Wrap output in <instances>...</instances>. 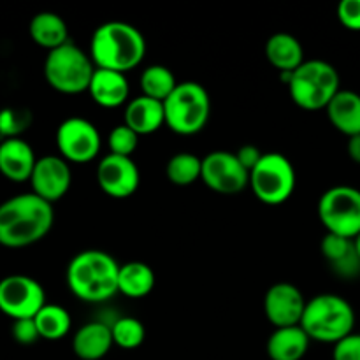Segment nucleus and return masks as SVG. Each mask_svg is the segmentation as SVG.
Masks as SVG:
<instances>
[{
  "label": "nucleus",
  "instance_id": "obj_21",
  "mask_svg": "<svg viewBox=\"0 0 360 360\" xmlns=\"http://www.w3.org/2000/svg\"><path fill=\"white\" fill-rule=\"evenodd\" d=\"M266 58L278 72H294L306 62L299 39L287 32H278L267 39Z\"/></svg>",
  "mask_w": 360,
  "mask_h": 360
},
{
  "label": "nucleus",
  "instance_id": "obj_4",
  "mask_svg": "<svg viewBox=\"0 0 360 360\" xmlns=\"http://www.w3.org/2000/svg\"><path fill=\"white\" fill-rule=\"evenodd\" d=\"M355 311L336 294H320L306 302L301 327L311 341L336 345L354 333Z\"/></svg>",
  "mask_w": 360,
  "mask_h": 360
},
{
  "label": "nucleus",
  "instance_id": "obj_23",
  "mask_svg": "<svg viewBox=\"0 0 360 360\" xmlns=\"http://www.w3.org/2000/svg\"><path fill=\"white\" fill-rule=\"evenodd\" d=\"M311 340L301 326L274 329L267 340V355L271 360H301L308 354Z\"/></svg>",
  "mask_w": 360,
  "mask_h": 360
},
{
  "label": "nucleus",
  "instance_id": "obj_10",
  "mask_svg": "<svg viewBox=\"0 0 360 360\" xmlns=\"http://www.w3.org/2000/svg\"><path fill=\"white\" fill-rule=\"evenodd\" d=\"M46 302V294L37 280L25 274H11L0 280V311L14 320L34 319Z\"/></svg>",
  "mask_w": 360,
  "mask_h": 360
},
{
  "label": "nucleus",
  "instance_id": "obj_29",
  "mask_svg": "<svg viewBox=\"0 0 360 360\" xmlns=\"http://www.w3.org/2000/svg\"><path fill=\"white\" fill-rule=\"evenodd\" d=\"M111 334L112 341L116 347L123 348V350H134L143 345L144 338H146V330L141 320L134 319V316H122L116 319L111 323Z\"/></svg>",
  "mask_w": 360,
  "mask_h": 360
},
{
  "label": "nucleus",
  "instance_id": "obj_20",
  "mask_svg": "<svg viewBox=\"0 0 360 360\" xmlns=\"http://www.w3.org/2000/svg\"><path fill=\"white\" fill-rule=\"evenodd\" d=\"M115 345L111 326L104 322H88L81 327L72 340V350L81 360H101Z\"/></svg>",
  "mask_w": 360,
  "mask_h": 360
},
{
  "label": "nucleus",
  "instance_id": "obj_24",
  "mask_svg": "<svg viewBox=\"0 0 360 360\" xmlns=\"http://www.w3.org/2000/svg\"><path fill=\"white\" fill-rule=\"evenodd\" d=\"M28 32H30L32 41L41 46V48L48 49V51H53V49L69 42L67 23L60 14L49 13V11L35 14L32 18Z\"/></svg>",
  "mask_w": 360,
  "mask_h": 360
},
{
  "label": "nucleus",
  "instance_id": "obj_32",
  "mask_svg": "<svg viewBox=\"0 0 360 360\" xmlns=\"http://www.w3.org/2000/svg\"><path fill=\"white\" fill-rule=\"evenodd\" d=\"M11 334H13V340L16 343L25 345V347L34 345L35 341L41 340V334H39L34 319L14 320L13 327H11Z\"/></svg>",
  "mask_w": 360,
  "mask_h": 360
},
{
  "label": "nucleus",
  "instance_id": "obj_36",
  "mask_svg": "<svg viewBox=\"0 0 360 360\" xmlns=\"http://www.w3.org/2000/svg\"><path fill=\"white\" fill-rule=\"evenodd\" d=\"M347 151H348V157H350L355 164H360V134L359 136L348 137Z\"/></svg>",
  "mask_w": 360,
  "mask_h": 360
},
{
  "label": "nucleus",
  "instance_id": "obj_8",
  "mask_svg": "<svg viewBox=\"0 0 360 360\" xmlns=\"http://www.w3.org/2000/svg\"><path fill=\"white\" fill-rule=\"evenodd\" d=\"M295 169L285 155L271 151L264 153L262 160L250 172V186L257 199L267 206L287 202L295 192Z\"/></svg>",
  "mask_w": 360,
  "mask_h": 360
},
{
  "label": "nucleus",
  "instance_id": "obj_37",
  "mask_svg": "<svg viewBox=\"0 0 360 360\" xmlns=\"http://www.w3.org/2000/svg\"><path fill=\"white\" fill-rule=\"evenodd\" d=\"M354 243H355V250H357V253H359V257H360V234L354 239Z\"/></svg>",
  "mask_w": 360,
  "mask_h": 360
},
{
  "label": "nucleus",
  "instance_id": "obj_14",
  "mask_svg": "<svg viewBox=\"0 0 360 360\" xmlns=\"http://www.w3.org/2000/svg\"><path fill=\"white\" fill-rule=\"evenodd\" d=\"M306 302L308 301L295 285L280 281L266 292L264 313H266L267 320L274 326V329L301 326Z\"/></svg>",
  "mask_w": 360,
  "mask_h": 360
},
{
  "label": "nucleus",
  "instance_id": "obj_26",
  "mask_svg": "<svg viewBox=\"0 0 360 360\" xmlns=\"http://www.w3.org/2000/svg\"><path fill=\"white\" fill-rule=\"evenodd\" d=\"M34 322L42 340L48 341H58L65 338L69 334L70 326H72L69 311L58 304H46L34 316Z\"/></svg>",
  "mask_w": 360,
  "mask_h": 360
},
{
  "label": "nucleus",
  "instance_id": "obj_13",
  "mask_svg": "<svg viewBox=\"0 0 360 360\" xmlns=\"http://www.w3.org/2000/svg\"><path fill=\"white\" fill-rule=\"evenodd\" d=\"M97 183L108 197L127 199L139 188V169L132 157H120V155L109 153L98 162Z\"/></svg>",
  "mask_w": 360,
  "mask_h": 360
},
{
  "label": "nucleus",
  "instance_id": "obj_30",
  "mask_svg": "<svg viewBox=\"0 0 360 360\" xmlns=\"http://www.w3.org/2000/svg\"><path fill=\"white\" fill-rule=\"evenodd\" d=\"M32 112L23 108L0 109V139H18L30 127Z\"/></svg>",
  "mask_w": 360,
  "mask_h": 360
},
{
  "label": "nucleus",
  "instance_id": "obj_27",
  "mask_svg": "<svg viewBox=\"0 0 360 360\" xmlns=\"http://www.w3.org/2000/svg\"><path fill=\"white\" fill-rule=\"evenodd\" d=\"M178 81L169 67L165 65H150L141 74V90L146 97L155 101H167L169 95L176 90Z\"/></svg>",
  "mask_w": 360,
  "mask_h": 360
},
{
  "label": "nucleus",
  "instance_id": "obj_18",
  "mask_svg": "<svg viewBox=\"0 0 360 360\" xmlns=\"http://www.w3.org/2000/svg\"><path fill=\"white\" fill-rule=\"evenodd\" d=\"M88 94L95 104L105 109H115L129 101L130 86L125 74L115 70L95 69Z\"/></svg>",
  "mask_w": 360,
  "mask_h": 360
},
{
  "label": "nucleus",
  "instance_id": "obj_15",
  "mask_svg": "<svg viewBox=\"0 0 360 360\" xmlns=\"http://www.w3.org/2000/svg\"><path fill=\"white\" fill-rule=\"evenodd\" d=\"M72 183L69 162L56 155H46L37 158L34 172L30 176L32 193L53 204L65 197Z\"/></svg>",
  "mask_w": 360,
  "mask_h": 360
},
{
  "label": "nucleus",
  "instance_id": "obj_3",
  "mask_svg": "<svg viewBox=\"0 0 360 360\" xmlns=\"http://www.w3.org/2000/svg\"><path fill=\"white\" fill-rule=\"evenodd\" d=\"M120 264L102 250H84L67 266V287L83 302H105L118 294Z\"/></svg>",
  "mask_w": 360,
  "mask_h": 360
},
{
  "label": "nucleus",
  "instance_id": "obj_28",
  "mask_svg": "<svg viewBox=\"0 0 360 360\" xmlns=\"http://www.w3.org/2000/svg\"><path fill=\"white\" fill-rule=\"evenodd\" d=\"M165 174L169 181L176 186H190L200 179L202 174V158L195 157L188 151L176 153L174 157L169 158L165 165Z\"/></svg>",
  "mask_w": 360,
  "mask_h": 360
},
{
  "label": "nucleus",
  "instance_id": "obj_22",
  "mask_svg": "<svg viewBox=\"0 0 360 360\" xmlns=\"http://www.w3.org/2000/svg\"><path fill=\"white\" fill-rule=\"evenodd\" d=\"M327 118L336 130L348 137L360 134V95L352 90H340L326 108Z\"/></svg>",
  "mask_w": 360,
  "mask_h": 360
},
{
  "label": "nucleus",
  "instance_id": "obj_6",
  "mask_svg": "<svg viewBox=\"0 0 360 360\" xmlns=\"http://www.w3.org/2000/svg\"><path fill=\"white\" fill-rule=\"evenodd\" d=\"M165 125L179 136L199 134L211 116V97L206 88L195 81L178 83L176 90L164 101Z\"/></svg>",
  "mask_w": 360,
  "mask_h": 360
},
{
  "label": "nucleus",
  "instance_id": "obj_7",
  "mask_svg": "<svg viewBox=\"0 0 360 360\" xmlns=\"http://www.w3.org/2000/svg\"><path fill=\"white\" fill-rule=\"evenodd\" d=\"M95 69L90 53H84L72 42L48 53L44 62V77L53 90L65 95L88 91Z\"/></svg>",
  "mask_w": 360,
  "mask_h": 360
},
{
  "label": "nucleus",
  "instance_id": "obj_2",
  "mask_svg": "<svg viewBox=\"0 0 360 360\" xmlns=\"http://www.w3.org/2000/svg\"><path fill=\"white\" fill-rule=\"evenodd\" d=\"M146 41L139 28L125 21H108L95 28L90 39V58L97 69L129 72L143 62Z\"/></svg>",
  "mask_w": 360,
  "mask_h": 360
},
{
  "label": "nucleus",
  "instance_id": "obj_35",
  "mask_svg": "<svg viewBox=\"0 0 360 360\" xmlns=\"http://www.w3.org/2000/svg\"><path fill=\"white\" fill-rule=\"evenodd\" d=\"M236 157H238V160L241 162V165L246 169V171L252 172L253 169L259 165V162L262 160L264 153L259 150V148L253 146V144H245V146H241L238 151H236Z\"/></svg>",
  "mask_w": 360,
  "mask_h": 360
},
{
  "label": "nucleus",
  "instance_id": "obj_17",
  "mask_svg": "<svg viewBox=\"0 0 360 360\" xmlns=\"http://www.w3.org/2000/svg\"><path fill=\"white\" fill-rule=\"evenodd\" d=\"M320 252L338 276L352 280L360 274V257L355 250L354 239L327 232L320 243Z\"/></svg>",
  "mask_w": 360,
  "mask_h": 360
},
{
  "label": "nucleus",
  "instance_id": "obj_12",
  "mask_svg": "<svg viewBox=\"0 0 360 360\" xmlns=\"http://www.w3.org/2000/svg\"><path fill=\"white\" fill-rule=\"evenodd\" d=\"M200 179L207 188L221 195H236L250 186V172L246 171L232 151H211L202 158Z\"/></svg>",
  "mask_w": 360,
  "mask_h": 360
},
{
  "label": "nucleus",
  "instance_id": "obj_31",
  "mask_svg": "<svg viewBox=\"0 0 360 360\" xmlns=\"http://www.w3.org/2000/svg\"><path fill=\"white\" fill-rule=\"evenodd\" d=\"M137 144H139V136L125 123L115 127L108 136L109 150L112 155H120V157H132L134 151L137 150Z\"/></svg>",
  "mask_w": 360,
  "mask_h": 360
},
{
  "label": "nucleus",
  "instance_id": "obj_1",
  "mask_svg": "<svg viewBox=\"0 0 360 360\" xmlns=\"http://www.w3.org/2000/svg\"><path fill=\"white\" fill-rule=\"evenodd\" d=\"M53 224V204L32 192L14 195L0 204V245L27 248L44 239Z\"/></svg>",
  "mask_w": 360,
  "mask_h": 360
},
{
  "label": "nucleus",
  "instance_id": "obj_34",
  "mask_svg": "<svg viewBox=\"0 0 360 360\" xmlns=\"http://www.w3.org/2000/svg\"><path fill=\"white\" fill-rule=\"evenodd\" d=\"M333 360H360V334L352 333L334 345Z\"/></svg>",
  "mask_w": 360,
  "mask_h": 360
},
{
  "label": "nucleus",
  "instance_id": "obj_16",
  "mask_svg": "<svg viewBox=\"0 0 360 360\" xmlns=\"http://www.w3.org/2000/svg\"><path fill=\"white\" fill-rule=\"evenodd\" d=\"M37 158L27 141L6 139L0 143V174L14 183L30 181Z\"/></svg>",
  "mask_w": 360,
  "mask_h": 360
},
{
  "label": "nucleus",
  "instance_id": "obj_5",
  "mask_svg": "<svg viewBox=\"0 0 360 360\" xmlns=\"http://www.w3.org/2000/svg\"><path fill=\"white\" fill-rule=\"evenodd\" d=\"M340 74L336 67L323 60H306L301 67L292 72L290 83L287 84L290 98L297 108L304 111H320L329 105L338 95Z\"/></svg>",
  "mask_w": 360,
  "mask_h": 360
},
{
  "label": "nucleus",
  "instance_id": "obj_19",
  "mask_svg": "<svg viewBox=\"0 0 360 360\" xmlns=\"http://www.w3.org/2000/svg\"><path fill=\"white\" fill-rule=\"evenodd\" d=\"M125 125L139 137L157 132L162 125H165L164 102L146 95L132 98L125 105Z\"/></svg>",
  "mask_w": 360,
  "mask_h": 360
},
{
  "label": "nucleus",
  "instance_id": "obj_9",
  "mask_svg": "<svg viewBox=\"0 0 360 360\" xmlns=\"http://www.w3.org/2000/svg\"><path fill=\"white\" fill-rule=\"evenodd\" d=\"M319 218L329 234L355 239L360 234V190L338 185L322 193Z\"/></svg>",
  "mask_w": 360,
  "mask_h": 360
},
{
  "label": "nucleus",
  "instance_id": "obj_25",
  "mask_svg": "<svg viewBox=\"0 0 360 360\" xmlns=\"http://www.w3.org/2000/svg\"><path fill=\"white\" fill-rule=\"evenodd\" d=\"M155 288V273L148 264L134 260L120 266L118 292L129 299H143Z\"/></svg>",
  "mask_w": 360,
  "mask_h": 360
},
{
  "label": "nucleus",
  "instance_id": "obj_33",
  "mask_svg": "<svg viewBox=\"0 0 360 360\" xmlns=\"http://www.w3.org/2000/svg\"><path fill=\"white\" fill-rule=\"evenodd\" d=\"M338 20L348 30L360 32V0H343L338 6Z\"/></svg>",
  "mask_w": 360,
  "mask_h": 360
},
{
  "label": "nucleus",
  "instance_id": "obj_11",
  "mask_svg": "<svg viewBox=\"0 0 360 360\" xmlns=\"http://www.w3.org/2000/svg\"><path fill=\"white\" fill-rule=\"evenodd\" d=\"M101 146V134L97 127L86 118H67L56 130V148L60 157L72 164H88L95 160Z\"/></svg>",
  "mask_w": 360,
  "mask_h": 360
}]
</instances>
